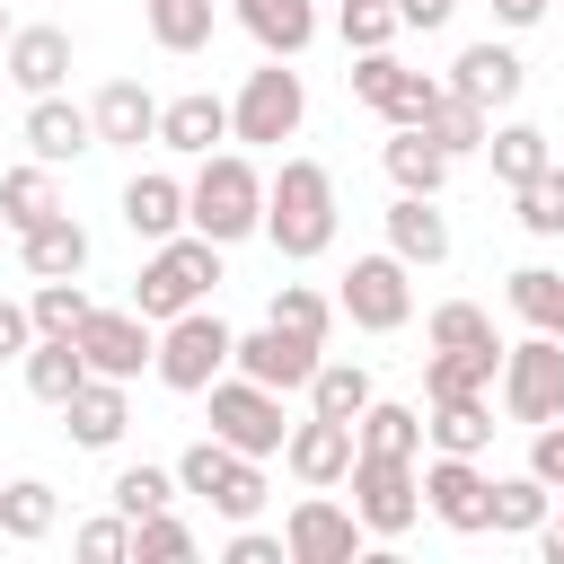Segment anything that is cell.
Wrapping results in <instances>:
<instances>
[{"mask_svg": "<svg viewBox=\"0 0 564 564\" xmlns=\"http://www.w3.org/2000/svg\"><path fill=\"white\" fill-rule=\"evenodd\" d=\"M238 458H247V449H229V441H220V432H203V441H185V449H176V485H185V494H203V502H212V494H220V476H229V467H238Z\"/></svg>", "mask_w": 564, "mask_h": 564, "instance_id": "42", "label": "cell"}, {"mask_svg": "<svg viewBox=\"0 0 564 564\" xmlns=\"http://www.w3.org/2000/svg\"><path fill=\"white\" fill-rule=\"evenodd\" d=\"M397 79H405V62H397L388 44H379V53H352V97H361V106H388Z\"/></svg>", "mask_w": 564, "mask_h": 564, "instance_id": "49", "label": "cell"}, {"mask_svg": "<svg viewBox=\"0 0 564 564\" xmlns=\"http://www.w3.org/2000/svg\"><path fill=\"white\" fill-rule=\"evenodd\" d=\"M18 264H26V282H62V273H88V229H79L70 212H53V220L18 229Z\"/></svg>", "mask_w": 564, "mask_h": 564, "instance_id": "24", "label": "cell"}, {"mask_svg": "<svg viewBox=\"0 0 564 564\" xmlns=\"http://www.w3.org/2000/svg\"><path fill=\"white\" fill-rule=\"evenodd\" d=\"M352 441H361V449H379V458H423V414H414V405H397V397H370V405H361V423H352Z\"/></svg>", "mask_w": 564, "mask_h": 564, "instance_id": "30", "label": "cell"}, {"mask_svg": "<svg viewBox=\"0 0 564 564\" xmlns=\"http://www.w3.org/2000/svg\"><path fill=\"white\" fill-rule=\"evenodd\" d=\"M0 62H9V79H18L26 97H53V88L70 79V35H62V26H18V35L0 44Z\"/></svg>", "mask_w": 564, "mask_h": 564, "instance_id": "22", "label": "cell"}, {"mask_svg": "<svg viewBox=\"0 0 564 564\" xmlns=\"http://www.w3.org/2000/svg\"><path fill=\"white\" fill-rule=\"evenodd\" d=\"M335 176L317 167V159H282L273 176H264V238H273V256H291V264H308V256H326L335 247Z\"/></svg>", "mask_w": 564, "mask_h": 564, "instance_id": "1", "label": "cell"}, {"mask_svg": "<svg viewBox=\"0 0 564 564\" xmlns=\"http://www.w3.org/2000/svg\"><path fill=\"white\" fill-rule=\"evenodd\" d=\"M203 405H212V432H220L229 449H247V458H273V449L291 441L282 388H264V379H247V370H220V379L203 388Z\"/></svg>", "mask_w": 564, "mask_h": 564, "instance_id": "6", "label": "cell"}, {"mask_svg": "<svg viewBox=\"0 0 564 564\" xmlns=\"http://www.w3.org/2000/svg\"><path fill=\"white\" fill-rule=\"evenodd\" d=\"M529 467H538V476H546V485H555V502H564V414H555V423H538V432H529Z\"/></svg>", "mask_w": 564, "mask_h": 564, "instance_id": "50", "label": "cell"}, {"mask_svg": "<svg viewBox=\"0 0 564 564\" xmlns=\"http://www.w3.org/2000/svg\"><path fill=\"white\" fill-rule=\"evenodd\" d=\"M300 123H308V88H300L291 62L264 53V70H247V88L229 97V141H247V150H282V141H300Z\"/></svg>", "mask_w": 564, "mask_h": 564, "instance_id": "4", "label": "cell"}, {"mask_svg": "<svg viewBox=\"0 0 564 564\" xmlns=\"http://www.w3.org/2000/svg\"><path fill=\"white\" fill-rule=\"evenodd\" d=\"M220 141H229V97L185 88V97L159 106V150H176V159H212Z\"/></svg>", "mask_w": 564, "mask_h": 564, "instance_id": "16", "label": "cell"}, {"mask_svg": "<svg viewBox=\"0 0 564 564\" xmlns=\"http://www.w3.org/2000/svg\"><path fill=\"white\" fill-rule=\"evenodd\" d=\"M185 555H194V529H185L176 511L132 520V564H185Z\"/></svg>", "mask_w": 564, "mask_h": 564, "instance_id": "45", "label": "cell"}, {"mask_svg": "<svg viewBox=\"0 0 564 564\" xmlns=\"http://www.w3.org/2000/svg\"><path fill=\"white\" fill-rule=\"evenodd\" d=\"M423 132H432V141H441L449 159H467V150H485V132H494V115H485L476 97H458V88H449V97L432 106V123H423Z\"/></svg>", "mask_w": 564, "mask_h": 564, "instance_id": "40", "label": "cell"}, {"mask_svg": "<svg viewBox=\"0 0 564 564\" xmlns=\"http://www.w3.org/2000/svg\"><path fill=\"white\" fill-rule=\"evenodd\" d=\"M79 379H88L79 335H35V344H26V397H35V405H53V414H62Z\"/></svg>", "mask_w": 564, "mask_h": 564, "instance_id": "26", "label": "cell"}, {"mask_svg": "<svg viewBox=\"0 0 564 564\" xmlns=\"http://www.w3.org/2000/svg\"><path fill=\"white\" fill-rule=\"evenodd\" d=\"M502 300H511V317H520V326L564 335V273H555V264H520V273L502 282Z\"/></svg>", "mask_w": 564, "mask_h": 564, "instance_id": "31", "label": "cell"}, {"mask_svg": "<svg viewBox=\"0 0 564 564\" xmlns=\"http://www.w3.org/2000/svg\"><path fill=\"white\" fill-rule=\"evenodd\" d=\"M229 361H238V335H229L212 308H185V317H167V326H159V361H150V370H159V388L203 397Z\"/></svg>", "mask_w": 564, "mask_h": 564, "instance_id": "5", "label": "cell"}, {"mask_svg": "<svg viewBox=\"0 0 564 564\" xmlns=\"http://www.w3.org/2000/svg\"><path fill=\"white\" fill-rule=\"evenodd\" d=\"M511 203H520L529 238H564V167H538L529 185H511Z\"/></svg>", "mask_w": 564, "mask_h": 564, "instance_id": "44", "label": "cell"}, {"mask_svg": "<svg viewBox=\"0 0 564 564\" xmlns=\"http://www.w3.org/2000/svg\"><path fill=\"white\" fill-rule=\"evenodd\" d=\"M388 247L405 264H449V212H441V194H397L388 203Z\"/></svg>", "mask_w": 564, "mask_h": 564, "instance_id": "23", "label": "cell"}, {"mask_svg": "<svg viewBox=\"0 0 564 564\" xmlns=\"http://www.w3.org/2000/svg\"><path fill=\"white\" fill-rule=\"evenodd\" d=\"M141 26L159 53H203L212 44V0H141Z\"/></svg>", "mask_w": 564, "mask_h": 564, "instance_id": "34", "label": "cell"}, {"mask_svg": "<svg viewBox=\"0 0 564 564\" xmlns=\"http://www.w3.org/2000/svg\"><path fill=\"white\" fill-rule=\"evenodd\" d=\"M9 35H18V26H9V9H0V44H9Z\"/></svg>", "mask_w": 564, "mask_h": 564, "instance_id": "56", "label": "cell"}, {"mask_svg": "<svg viewBox=\"0 0 564 564\" xmlns=\"http://www.w3.org/2000/svg\"><path fill=\"white\" fill-rule=\"evenodd\" d=\"M212 511H220V520H256V511H264V458H238V467L220 476Z\"/></svg>", "mask_w": 564, "mask_h": 564, "instance_id": "47", "label": "cell"}, {"mask_svg": "<svg viewBox=\"0 0 564 564\" xmlns=\"http://www.w3.org/2000/svg\"><path fill=\"white\" fill-rule=\"evenodd\" d=\"M264 317H273V326H291V335H308V344H326V326H335V300H326L317 282H282V291L264 300Z\"/></svg>", "mask_w": 564, "mask_h": 564, "instance_id": "41", "label": "cell"}, {"mask_svg": "<svg viewBox=\"0 0 564 564\" xmlns=\"http://www.w3.org/2000/svg\"><path fill=\"white\" fill-rule=\"evenodd\" d=\"M546 9H555V0H494V18H502V26H538Z\"/></svg>", "mask_w": 564, "mask_h": 564, "instance_id": "54", "label": "cell"}, {"mask_svg": "<svg viewBox=\"0 0 564 564\" xmlns=\"http://www.w3.org/2000/svg\"><path fill=\"white\" fill-rule=\"evenodd\" d=\"M53 520H62V494H53L44 476L0 485V538H9V546H44V538H53Z\"/></svg>", "mask_w": 564, "mask_h": 564, "instance_id": "28", "label": "cell"}, {"mask_svg": "<svg viewBox=\"0 0 564 564\" xmlns=\"http://www.w3.org/2000/svg\"><path fill=\"white\" fill-rule=\"evenodd\" d=\"M79 352H88L97 379H141V370L159 361V335H150L141 308H97V317L79 326Z\"/></svg>", "mask_w": 564, "mask_h": 564, "instance_id": "12", "label": "cell"}, {"mask_svg": "<svg viewBox=\"0 0 564 564\" xmlns=\"http://www.w3.org/2000/svg\"><path fill=\"white\" fill-rule=\"evenodd\" d=\"M352 511H361V529L370 538H405L414 520H423V476H414V458H379V449H352Z\"/></svg>", "mask_w": 564, "mask_h": 564, "instance_id": "9", "label": "cell"}, {"mask_svg": "<svg viewBox=\"0 0 564 564\" xmlns=\"http://www.w3.org/2000/svg\"><path fill=\"white\" fill-rule=\"evenodd\" d=\"M185 229H203L212 247H238L264 229V167L247 150H212L185 185Z\"/></svg>", "mask_w": 564, "mask_h": 564, "instance_id": "2", "label": "cell"}, {"mask_svg": "<svg viewBox=\"0 0 564 564\" xmlns=\"http://www.w3.org/2000/svg\"><path fill=\"white\" fill-rule=\"evenodd\" d=\"M494 388H502V414L511 423H529V432L555 423L564 414V335H538L529 326L520 344H502V379Z\"/></svg>", "mask_w": 564, "mask_h": 564, "instance_id": "7", "label": "cell"}, {"mask_svg": "<svg viewBox=\"0 0 564 564\" xmlns=\"http://www.w3.org/2000/svg\"><path fill=\"white\" fill-rule=\"evenodd\" d=\"M317 361H326V344H308V335H291V326H273V317H264V326H247V335H238V361H229V370H247V379H264V388H282V397H291V388H308V379H317Z\"/></svg>", "mask_w": 564, "mask_h": 564, "instance_id": "13", "label": "cell"}, {"mask_svg": "<svg viewBox=\"0 0 564 564\" xmlns=\"http://www.w3.org/2000/svg\"><path fill=\"white\" fill-rule=\"evenodd\" d=\"M123 388H132V379H97V370H88V379L70 388V405H62V432H70L79 449H115L123 423H132V397H123Z\"/></svg>", "mask_w": 564, "mask_h": 564, "instance_id": "18", "label": "cell"}, {"mask_svg": "<svg viewBox=\"0 0 564 564\" xmlns=\"http://www.w3.org/2000/svg\"><path fill=\"white\" fill-rule=\"evenodd\" d=\"M397 18L432 35V26H449V18H458V0H397Z\"/></svg>", "mask_w": 564, "mask_h": 564, "instance_id": "53", "label": "cell"}, {"mask_svg": "<svg viewBox=\"0 0 564 564\" xmlns=\"http://www.w3.org/2000/svg\"><path fill=\"white\" fill-rule=\"evenodd\" d=\"M441 97H449V79H432V70H405V79H397V97H388L379 115H388V123H432V106H441Z\"/></svg>", "mask_w": 564, "mask_h": 564, "instance_id": "48", "label": "cell"}, {"mask_svg": "<svg viewBox=\"0 0 564 564\" xmlns=\"http://www.w3.org/2000/svg\"><path fill=\"white\" fill-rule=\"evenodd\" d=\"M123 229H132V238H150V247H159V238H176V229H185V185H176L167 167H141V176L123 185Z\"/></svg>", "mask_w": 564, "mask_h": 564, "instance_id": "25", "label": "cell"}, {"mask_svg": "<svg viewBox=\"0 0 564 564\" xmlns=\"http://www.w3.org/2000/svg\"><path fill=\"white\" fill-rule=\"evenodd\" d=\"M397 0H344L335 9V35H344V53H379V44H397Z\"/></svg>", "mask_w": 564, "mask_h": 564, "instance_id": "43", "label": "cell"}, {"mask_svg": "<svg viewBox=\"0 0 564 564\" xmlns=\"http://www.w3.org/2000/svg\"><path fill=\"white\" fill-rule=\"evenodd\" d=\"M546 511H555V485H546L538 467L494 476V529H502V538H538V529H546Z\"/></svg>", "mask_w": 564, "mask_h": 564, "instance_id": "29", "label": "cell"}, {"mask_svg": "<svg viewBox=\"0 0 564 564\" xmlns=\"http://www.w3.org/2000/svg\"><path fill=\"white\" fill-rule=\"evenodd\" d=\"M352 423H335V414H308V423H291V441H282V467L300 476V485H344L352 476Z\"/></svg>", "mask_w": 564, "mask_h": 564, "instance_id": "14", "label": "cell"}, {"mask_svg": "<svg viewBox=\"0 0 564 564\" xmlns=\"http://www.w3.org/2000/svg\"><path fill=\"white\" fill-rule=\"evenodd\" d=\"M88 115H97V150H141V141H159V97H150L141 79H106V88L88 97Z\"/></svg>", "mask_w": 564, "mask_h": 564, "instance_id": "19", "label": "cell"}, {"mask_svg": "<svg viewBox=\"0 0 564 564\" xmlns=\"http://www.w3.org/2000/svg\"><path fill=\"white\" fill-rule=\"evenodd\" d=\"M449 88H458V97H476L485 115H502V106L529 88V62H520L511 44H494V35H485V44H467V53L449 62Z\"/></svg>", "mask_w": 564, "mask_h": 564, "instance_id": "15", "label": "cell"}, {"mask_svg": "<svg viewBox=\"0 0 564 564\" xmlns=\"http://www.w3.org/2000/svg\"><path fill=\"white\" fill-rule=\"evenodd\" d=\"M106 494H115V511H123V520H150V511H167L185 485H176V467H150V458H141V467H115V485H106Z\"/></svg>", "mask_w": 564, "mask_h": 564, "instance_id": "39", "label": "cell"}, {"mask_svg": "<svg viewBox=\"0 0 564 564\" xmlns=\"http://www.w3.org/2000/svg\"><path fill=\"white\" fill-rule=\"evenodd\" d=\"M238 9V26L273 53V62H300L308 44H317V0H229Z\"/></svg>", "mask_w": 564, "mask_h": 564, "instance_id": "21", "label": "cell"}, {"mask_svg": "<svg viewBox=\"0 0 564 564\" xmlns=\"http://www.w3.org/2000/svg\"><path fill=\"white\" fill-rule=\"evenodd\" d=\"M423 335L449 344V352H502V335H494V317H485L476 300H441V308L423 317Z\"/></svg>", "mask_w": 564, "mask_h": 564, "instance_id": "38", "label": "cell"}, {"mask_svg": "<svg viewBox=\"0 0 564 564\" xmlns=\"http://www.w3.org/2000/svg\"><path fill=\"white\" fill-rule=\"evenodd\" d=\"M70 546H79V564H132V520H123V511L79 520V529H70Z\"/></svg>", "mask_w": 564, "mask_h": 564, "instance_id": "46", "label": "cell"}, {"mask_svg": "<svg viewBox=\"0 0 564 564\" xmlns=\"http://www.w3.org/2000/svg\"><path fill=\"white\" fill-rule=\"evenodd\" d=\"M26 317H35V335H79V326L97 317V300L79 291V273H62V282H35Z\"/></svg>", "mask_w": 564, "mask_h": 564, "instance_id": "37", "label": "cell"}, {"mask_svg": "<svg viewBox=\"0 0 564 564\" xmlns=\"http://www.w3.org/2000/svg\"><path fill=\"white\" fill-rule=\"evenodd\" d=\"M26 344H35V317H26V300H0V361H26Z\"/></svg>", "mask_w": 564, "mask_h": 564, "instance_id": "52", "label": "cell"}, {"mask_svg": "<svg viewBox=\"0 0 564 564\" xmlns=\"http://www.w3.org/2000/svg\"><path fill=\"white\" fill-rule=\"evenodd\" d=\"M485 159H494V185H529L538 167H555V150H546L538 123H494L485 132Z\"/></svg>", "mask_w": 564, "mask_h": 564, "instance_id": "32", "label": "cell"}, {"mask_svg": "<svg viewBox=\"0 0 564 564\" xmlns=\"http://www.w3.org/2000/svg\"><path fill=\"white\" fill-rule=\"evenodd\" d=\"M0 229H9V220H0Z\"/></svg>", "mask_w": 564, "mask_h": 564, "instance_id": "57", "label": "cell"}, {"mask_svg": "<svg viewBox=\"0 0 564 564\" xmlns=\"http://www.w3.org/2000/svg\"><path fill=\"white\" fill-rule=\"evenodd\" d=\"M26 150H35L44 167L88 159V150H97V115H88V106H70L62 88H53V97H26Z\"/></svg>", "mask_w": 564, "mask_h": 564, "instance_id": "17", "label": "cell"}, {"mask_svg": "<svg viewBox=\"0 0 564 564\" xmlns=\"http://www.w3.org/2000/svg\"><path fill=\"white\" fill-rule=\"evenodd\" d=\"M53 212H62V194H53V167H44V159H26V167L0 176V220H9V229H35V220H53Z\"/></svg>", "mask_w": 564, "mask_h": 564, "instance_id": "35", "label": "cell"}, {"mask_svg": "<svg viewBox=\"0 0 564 564\" xmlns=\"http://www.w3.org/2000/svg\"><path fill=\"white\" fill-rule=\"evenodd\" d=\"M370 397H379V388H370L361 361H317V379H308V414H335V423H361Z\"/></svg>", "mask_w": 564, "mask_h": 564, "instance_id": "36", "label": "cell"}, {"mask_svg": "<svg viewBox=\"0 0 564 564\" xmlns=\"http://www.w3.org/2000/svg\"><path fill=\"white\" fill-rule=\"evenodd\" d=\"M282 546H291V564H352L370 546V529H361L352 502H335V485H308L282 520Z\"/></svg>", "mask_w": 564, "mask_h": 564, "instance_id": "10", "label": "cell"}, {"mask_svg": "<svg viewBox=\"0 0 564 564\" xmlns=\"http://www.w3.org/2000/svg\"><path fill=\"white\" fill-rule=\"evenodd\" d=\"M502 379V352H449V344H432V361H423V397H485Z\"/></svg>", "mask_w": 564, "mask_h": 564, "instance_id": "33", "label": "cell"}, {"mask_svg": "<svg viewBox=\"0 0 564 564\" xmlns=\"http://www.w3.org/2000/svg\"><path fill=\"white\" fill-rule=\"evenodd\" d=\"M335 308H344L361 335H397V326L414 317V264H405L397 247L352 256V264H344V291H335Z\"/></svg>", "mask_w": 564, "mask_h": 564, "instance_id": "8", "label": "cell"}, {"mask_svg": "<svg viewBox=\"0 0 564 564\" xmlns=\"http://www.w3.org/2000/svg\"><path fill=\"white\" fill-rule=\"evenodd\" d=\"M220 282V247L203 238V229H176V238H159L150 247V264L132 273V308L150 317V326H167V317H185V308H203V291Z\"/></svg>", "mask_w": 564, "mask_h": 564, "instance_id": "3", "label": "cell"}, {"mask_svg": "<svg viewBox=\"0 0 564 564\" xmlns=\"http://www.w3.org/2000/svg\"><path fill=\"white\" fill-rule=\"evenodd\" d=\"M423 511H432L441 529H458V538H485V529H494V476H485L476 458H458V449H432V467H423Z\"/></svg>", "mask_w": 564, "mask_h": 564, "instance_id": "11", "label": "cell"}, {"mask_svg": "<svg viewBox=\"0 0 564 564\" xmlns=\"http://www.w3.org/2000/svg\"><path fill=\"white\" fill-rule=\"evenodd\" d=\"M379 167H388V185H397V194H441V185H449V150H441L423 123H388Z\"/></svg>", "mask_w": 564, "mask_h": 564, "instance_id": "20", "label": "cell"}, {"mask_svg": "<svg viewBox=\"0 0 564 564\" xmlns=\"http://www.w3.org/2000/svg\"><path fill=\"white\" fill-rule=\"evenodd\" d=\"M538 555H546V564H564V520H555V511H546V529H538Z\"/></svg>", "mask_w": 564, "mask_h": 564, "instance_id": "55", "label": "cell"}, {"mask_svg": "<svg viewBox=\"0 0 564 564\" xmlns=\"http://www.w3.org/2000/svg\"><path fill=\"white\" fill-rule=\"evenodd\" d=\"M423 441H432V449H458V458H485V449H494V405H485V397H432Z\"/></svg>", "mask_w": 564, "mask_h": 564, "instance_id": "27", "label": "cell"}, {"mask_svg": "<svg viewBox=\"0 0 564 564\" xmlns=\"http://www.w3.org/2000/svg\"><path fill=\"white\" fill-rule=\"evenodd\" d=\"M220 555H229V564H291V546H282V538H264V529H247V520H238V538H229Z\"/></svg>", "mask_w": 564, "mask_h": 564, "instance_id": "51", "label": "cell"}]
</instances>
